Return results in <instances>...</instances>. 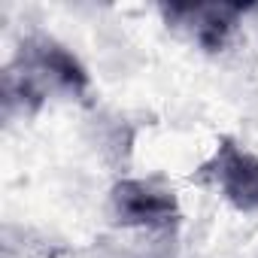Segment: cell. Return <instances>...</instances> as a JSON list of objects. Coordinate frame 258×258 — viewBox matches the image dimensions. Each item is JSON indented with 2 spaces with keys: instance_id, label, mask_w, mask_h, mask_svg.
Here are the masks:
<instances>
[{
  "instance_id": "3",
  "label": "cell",
  "mask_w": 258,
  "mask_h": 258,
  "mask_svg": "<svg viewBox=\"0 0 258 258\" xmlns=\"http://www.w3.org/2000/svg\"><path fill=\"white\" fill-rule=\"evenodd\" d=\"M191 179L213 188L231 210L258 213V152L234 137H222Z\"/></svg>"
},
{
  "instance_id": "1",
  "label": "cell",
  "mask_w": 258,
  "mask_h": 258,
  "mask_svg": "<svg viewBox=\"0 0 258 258\" xmlns=\"http://www.w3.org/2000/svg\"><path fill=\"white\" fill-rule=\"evenodd\" d=\"M91 94V76L85 64L73 55L70 46L55 40L52 34H28L16 58L4 70V112L7 118L34 115L52 97L61 100H85Z\"/></svg>"
},
{
  "instance_id": "4",
  "label": "cell",
  "mask_w": 258,
  "mask_h": 258,
  "mask_svg": "<svg viewBox=\"0 0 258 258\" xmlns=\"http://www.w3.org/2000/svg\"><path fill=\"white\" fill-rule=\"evenodd\" d=\"M161 13L167 28L179 31L204 52H222L243 19V10L228 4H173L161 7Z\"/></svg>"
},
{
  "instance_id": "2",
  "label": "cell",
  "mask_w": 258,
  "mask_h": 258,
  "mask_svg": "<svg viewBox=\"0 0 258 258\" xmlns=\"http://www.w3.org/2000/svg\"><path fill=\"white\" fill-rule=\"evenodd\" d=\"M106 216L115 228L131 231H167L179 222V198L161 179L121 176L106 195Z\"/></svg>"
}]
</instances>
